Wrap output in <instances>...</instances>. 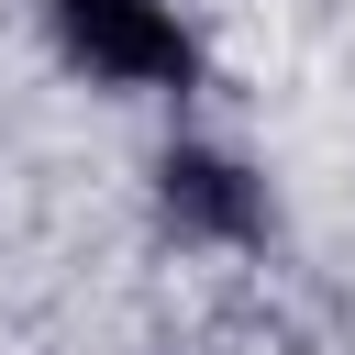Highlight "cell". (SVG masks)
<instances>
[{
	"mask_svg": "<svg viewBox=\"0 0 355 355\" xmlns=\"http://www.w3.org/2000/svg\"><path fill=\"white\" fill-rule=\"evenodd\" d=\"M166 211L189 222V233H255V189H244V166H222V155H166Z\"/></svg>",
	"mask_w": 355,
	"mask_h": 355,
	"instance_id": "cell-2",
	"label": "cell"
},
{
	"mask_svg": "<svg viewBox=\"0 0 355 355\" xmlns=\"http://www.w3.org/2000/svg\"><path fill=\"white\" fill-rule=\"evenodd\" d=\"M55 22L100 78H189V33L166 22V0H55Z\"/></svg>",
	"mask_w": 355,
	"mask_h": 355,
	"instance_id": "cell-1",
	"label": "cell"
}]
</instances>
